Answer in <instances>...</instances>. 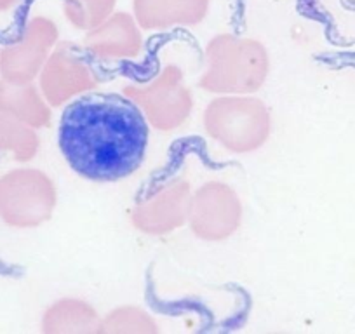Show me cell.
Segmentation results:
<instances>
[{"label": "cell", "instance_id": "obj_2", "mask_svg": "<svg viewBox=\"0 0 355 334\" xmlns=\"http://www.w3.org/2000/svg\"><path fill=\"white\" fill-rule=\"evenodd\" d=\"M16 4V0H0V11L11 9Z\"/></svg>", "mask_w": 355, "mask_h": 334}, {"label": "cell", "instance_id": "obj_1", "mask_svg": "<svg viewBox=\"0 0 355 334\" xmlns=\"http://www.w3.org/2000/svg\"><path fill=\"white\" fill-rule=\"evenodd\" d=\"M148 124L132 101L119 94H85L60 121V148L77 175L91 182H119L141 166Z\"/></svg>", "mask_w": 355, "mask_h": 334}]
</instances>
